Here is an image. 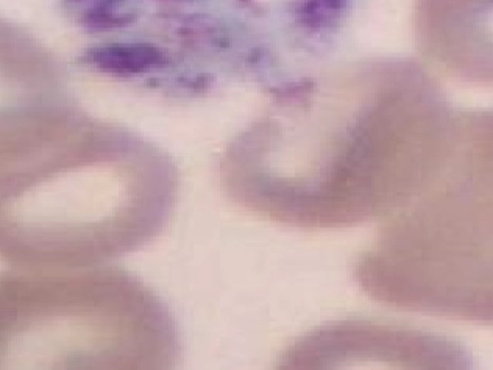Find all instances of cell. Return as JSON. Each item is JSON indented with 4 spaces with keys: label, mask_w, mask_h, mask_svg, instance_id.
<instances>
[{
    "label": "cell",
    "mask_w": 493,
    "mask_h": 370,
    "mask_svg": "<svg viewBox=\"0 0 493 370\" xmlns=\"http://www.w3.org/2000/svg\"><path fill=\"white\" fill-rule=\"evenodd\" d=\"M458 113L424 64L370 56L276 91L225 155L233 195L297 224L407 205L446 155Z\"/></svg>",
    "instance_id": "cell-1"
},
{
    "label": "cell",
    "mask_w": 493,
    "mask_h": 370,
    "mask_svg": "<svg viewBox=\"0 0 493 370\" xmlns=\"http://www.w3.org/2000/svg\"><path fill=\"white\" fill-rule=\"evenodd\" d=\"M174 192L158 149L80 111L39 150L0 167V260L63 270L117 255L161 224Z\"/></svg>",
    "instance_id": "cell-2"
},
{
    "label": "cell",
    "mask_w": 493,
    "mask_h": 370,
    "mask_svg": "<svg viewBox=\"0 0 493 370\" xmlns=\"http://www.w3.org/2000/svg\"><path fill=\"white\" fill-rule=\"evenodd\" d=\"M80 111L52 52L0 18V167L39 150Z\"/></svg>",
    "instance_id": "cell-3"
},
{
    "label": "cell",
    "mask_w": 493,
    "mask_h": 370,
    "mask_svg": "<svg viewBox=\"0 0 493 370\" xmlns=\"http://www.w3.org/2000/svg\"><path fill=\"white\" fill-rule=\"evenodd\" d=\"M412 27L431 69L493 91V0H414Z\"/></svg>",
    "instance_id": "cell-4"
}]
</instances>
